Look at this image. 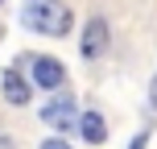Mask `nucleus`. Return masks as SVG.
Here are the masks:
<instances>
[{"instance_id":"nucleus-10","label":"nucleus","mask_w":157,"mask_h":149,"mask_svg":"<svg viewBox=\"0 0 157 149\" xmlns=\"http://www.w3.org/2000/svg\"><path fill=\"white\" fill-rule=\"evenodd\" d=\"M149 108L157 112V75H153V83H149Z\"/></svg>"},{"instance_id":"nucleus-11","label":"nucleus","mask_w":157,"mask_h":149,"mask_svg":"<svg viewBox=\"0 0 157 149\" xmlns=\"http://www.w3.org/2000/svg\"><path fill=\"white\" fill-rule=\"evenodd\" d=\"M0 4H4V0H0Z\"/></svg>"},{"instance_id":"nucleus-9","label":"nucleus","mask_w":157,"mask_h":149,"mask_svg":"<svg viewBox=\"0 0 157 149\" xmlns=\"http://www.w3.org/2000/svg\"><path fill=\"white\" fill-rule=\"evenodd\" d=\"M0 149H17V141H13V133H4V128H0Z\"/></svg>"},{"instance_id":"nucleus-8","label":"nucleus","mask_w":157,"mask_h":149,"mask_svg":"<svg viewBox=\"0 0 157 149\" xmlns=\"http://www.w3.org/2000/svg\"><path fill=\"white\" fill-rule=\"evenodd\" d=\"M41 149H71V145H66L62 137H50V141H41Z\"/></svg>"},{"instance_id":"nucleus-4","label":"nucleus","mask_w":157,"mask_h":149,"mask_svg":"<svg viewBox=\"0 0 157 149\" xmlns=\"http://www.w3.org/2000/svg\"><path fill=\"white\" fill-rule=\"evenodd\" d=\"M78 104L75 95H54V100H46V108H41V120H46L54 133H71V128H78Z\"/></svg>"},{"instance_id":"nucleus-3","label":"nucleus","mask_w":157,"mask_h":149,"mask_svg":"<svg viewBox=\"0 0 157 149\" xmlns=\"http://www.w3.org/2000/svg\"><path fill=\"white\" fill-rule=\"evenodd\" d=\"M112 46V25L108 17H91V21L83 25V37H78V54L87 58V62H99L103 54H108Z\"/></svg>"},{"instance_id":"nucleus-6","label":"nucleus","mask_w":157,"mask_h":149,"mask_svg":"<svg viewBox=\"0 0 157 149\" xmlns=\"http://www.w3.org/2000/svg\"><path fill=\"white\" fill-rule=\"evenodd\" d=\"M78 137H83L87 145H103L108 141V116L95 108H87L83 116H78Z\"/></svg>"},{"instance_id":"nucleus-5","label":"nucleus","mask_w":157,"mask_h":149,"mask_svg":"<svg viewBox=\"0 0 157 149\" xmlns=\"http://www.w3.org/2000/svg\"><path fill=\"white\" fill-rule=\"evenodd\" d=\"M0 91H4V100L13 104V108H25V104H29V95H33V83L17 71V66H8V71L0 75Z\"/></svg>"},{"instance_id":"nucleus-1","label":"nucleus","mask_w":157,"mask_h":149,"mask_svg":"<svg viewBox=\"0 0 157 149\" xmlns=\"http://www.w3.org/2000/svg\"><path fill=\"white\" fill-rule=\"evenodd\" d=\"M21 25L29 33H41V37H66L75 29V8L71 0H25Z\"/></svg>"},{"instance_id":"nucleus-7","label":"nucleus","mask_w":157,"mask_h":149,"mask_svg":"<svg viewBox=\"0 0 157 149\" xmlns=\"http://www.w3.org/2000/svg\"><path fill=\"white\" fill-rule=\"evenodd\" d=\"M132 149H149V128H141V133L132 137Z\"/></svg>"},{"instance_id":"nucleus-2","label":"nucleus","mask_w":157,"mask_h":149,"mask_svg":"<svg viewBox=\"0 0 157 149\" xmlns=\"http://www.w3.org/2000/svg\"><path fill=\"white\" fill-rule=\"evenodd\" d=\"M21 66H29V83L41 87V91H58L66 83V66L62 58H50V54H29Z\"/></svg>"}]
</instances>
